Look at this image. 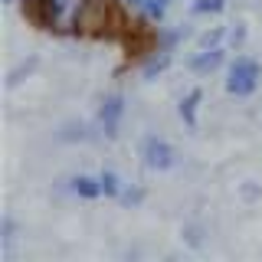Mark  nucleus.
Masks as SVG:
<instances>
[{
    "instance_id": "f257e3e1",
    "label": "nucleus",
    "mask_w": 262,
    "mask_h": 262,
    "mask_svg": "<svg viewBox=\"0 0 262 262\" xmlns=\"http://www.w3.org/2000/svg\"><path fill=\"white\" fill-rule=\"evenodd\" d=\"M23 10L39 30L56 36H102L115 23L108 0H23Z\"/></svg>"
},
{
    "instance_id": "f03ea898",
    "label": "nucleus",
    "mask_w": 262,
    "mask_h": 262,
    "mask_svg": "<svg viewBox=\"0 0 262 262\" xmlns=\"http://www.w3.org/2000/svg\"><path fill=\"white\" fill-rule=\"evenodd\" d=\"M259 79H262L259 62L249 59V56H236L226 69V92L236 95V98H246L259 89Z\"/></svg>"
},
{
    "instance_id": "7ed1b4c3",
    "label": "nucleus",
    "mask_w": 262,
    "mask_h": 262,
    "mask_svg": "<svg viewBox=\"0 0 262 262\" xmlns=\"http://www.w3.org/2000/svg\"><path fill=\"white\" fill-rule=\"evenodd\" d=\"M141 158H144V167L147 170H170L177 164V151L170 141H164V138H144L141 141Z\"/></svg>"
},
{
    "instance_id": "20e7f679",
    "label": "nucleus",
    "mask_w": 262,
    "mask_h": 262,
    "mask_svg": "<svg viewBox=\"0 0 262 262\" xmlns=\"http://www.w3.org/2000/svg\"><path fill=\"white\" fill-rule=\"evenodd\" d=\"M121 118H125V95L121 92H108L102 98V108H98V131L105 138H115L121 128Z\"/></svg>"
},
{
    "instance_id": "39448f33",
    "label": "nucleus",
    "mask_w": 262,
    "mask_h": 262,
    "mask_svg": "<svg viewBox=\"0 0 262 262\" xmlns=\"http://www.w3.org/2000/svg\"><path fill=\"white\" fill-rule=\"evenodd\" d=\"M223 59H226L223 46H213V49H196L190 59H187V66H190V72H196V76H210V72H216L223 66Z\"/></svg>"
},
{
    "instance_id": "423d86ee",
    "label": "nucleus",
    "mask_w": 262,
    "mask_h": 262,
    "mask_svg": "<svg viewBox=\"0 0 262 262\" xmlns=\"http://www.w3.org/2000/svg\"><path fill=\"white\" fill-rule=\"evenodd\" d=\"M174 62V49H164V46H158L151 56L144 59V66H141V72H144V79H158L167 66Z\"/></svg>"
},
{
    "instance_id": "0eeeda50",
    "label": "nucleus",
    "mask_w": 262,
    "mask_h": 262,
    "mask_svg": "<svg viewBox=\"0 0 262 262\" xmlns=\"http://www.w3.org/2000/svg\"><path fill=\"white\" fill-rule=\"evenodd\" d=\"M200 102H203V92H200V89H190V92L180 98L177 115H180V121H184L187 128H196V108H200Z\"/></svg>"
},
{
    "instance_id": "6e6552de",
    "label": "nucleus",
    "mask_w": 262,
    "mask_h": 262,
    "mask_svg": "<svg viewBox=\"0 0 262 262\" xmlns=\"http://www.w3.org/2000/svg\"><path fill=\"white\" fill-rule=\"evenodd\" d=\"M69 187H72V193H76V196H82V200H95V196H102V180H98V177H89V174L72 177Z\"/></svg>"
},
{
    "instance_id": "1a4fd4ad",
    "label": "nucleus",
    "mask_w": 262,
    "mask_h": 262,
    "mask_svg": "<svg viewBox=\"0 0 262 262\" xmlns=\"http://www.w3.org/2000/svg\"><path fill=\"white\" fill-rule=\"evenodd\" d=\"M187 33H190V27H187V23H180V27H174V30H164L161 36H158V46H164V49H177V46L187 39Z\"/></svg>"
},
{
    "instance_id": "9d476101",
    "label": "nucleus",
    "mask_w": 262,
    "mask_h": 262,
    "mask_svg": "<svg viewBox=\"0 0 262 262\" xmlns=\"http://www.w3.org/2000/svg\"><path fill=\"white\" fill-rule=\"evenodd\" d=\"M226 33H229V27H210V30H203L200 39H196V49H213V46H220V43L226 39Z\"/></svg>"
},
{
    "instance_id": "9b49d317",
    "label": "nucleus",
    "mask_w": 262,
    "mask_h": 262,
    "mask_svg": "<svg viewBox=\"0 0 262 262\" xmlns=\"http://www.w3.org/2000/svg\"><path fill=\"white\" fill-rule=\"evenodd\" d=\"M98 180H102V193H105V196H115V200H118L121 190H125V184H121V177L115 174V170H102V174H98Z\"/></svg>"
},
{
    "instance_id": "f8f14e48",
    "label": "nucleus",
    "mask_w": 262,
    "mask_h": 262,
    "mask_svg": "<svg viewBox=\"0 0 262 262\" xmlns=\"http://www.w3.org/2000/svg\"><path fill=\"white\" fill-rule=\"evenodd\" d=\"M223 10H226V0H193V7H190L193 16H216Z\"/></svg>"
},
{
    "instance_id": "ddd939ff",
    "label": "nucleus",
    "mask_w": 262,
    "mask_h": 262,
    "mask_svg": "<svg viewBox=\"0 0 262 262\" xmlns=\"http://www.w3.org/2000/svg\"><path fill=\"white\" fill-rule=\"evenodd\" d=\"M167 7H170V0H147V4L141 7V13H144V20L161 23L164 16H167Z\"/></svg>"
},
{
    "instance_id": "4468645a",
    "label": "nucleus",
    "mask_w": 262,
    "mask_h": 262,
    "mask_svg": "<svg viewBox=\"0 0 262 262\" xmlns=\"http://www.w3.org/2000/svg\"><path fill=\"white\" fill-rule=\"evenodd\" d=\"M59 138H62V141H85V138H89V128L82 125V121H69V125L62 128Z\"/></svg>"
},
{
    "instance_id": "2eb2a0df",
    "label": "nucleus",
    "mask_w": 262,
    "mask_h": 262,
    "mask_svg": "<svg viewBox=\"0 0 262 262\" xmlns=\"http://www.w3.org/2000/svg\"><path fill=\"white\" fill-rule=\"evenodd\" d=\"M141 200H144V190H141V187H125V190H121V196H118L121 207H138Z\"/></svg>"
},
{
    "instance_id": "dca6fc26",
    "label": "nucleus",
    "mask_w": 262,
    "mask_h": 262,
    "mask_svg": "<svg viewBox=\"0 0 262 262\" xmlns=\"http://www.w3.org/2000/svg\"><path fill=\"white\" fill-rule=\"evenodd\" d=\"M226 43L233 49H239L246 43V23H229V33H226Z\"/></svg>"
},
{
    "instance_id": "f3484780",
    "label": "nucleus",
    "mask_w": 262,
    "mask_h": 262,
    "mask_svg": "<svg viewBox=\"0 0 262 262\" xmlns=\"http://www.w3.org/2000/svg\"><path fill=\"white\" fill-rule=\"evenodd\" d=\"M184 239L193 246V249H200L203 246V226H187L184 229Z\"/></svg>"
},
{
    "instance_id": "a211bd4d",
    "label": "nucleus",
    "mask_w": 262,
    "mask_h": 262,
    "mask_svg": "<svg viewBox=\"0 0 262 262\" xmlns=\"http://www.w3.org/2000/svg\"><path fill=\"white\" fill-rule=\"evenodd\" d=\"M36 69V59H30V62H23V66H16V69L10 72V85H16V82H20L23 76H30V72Z\"/></svg>"
},
{
    "instance_id": "6ab92c4d",
    "label": "nucleus",
    "mask_w": 262,
    "mask_h": 262,
    "mask_svg": "<svg viewBox=\"0 0 262 262\" xmlns=\"http://www.w3.org/2000/svg\"><path fill=\"white\" fill-rule=\"evenodd\" d=\"M13 233H16V229H13V220L7 216V220H4V249H10V246H13V239H16Z\"/></svg>"
},
{
    "instance_id": "aec40b11",
    "label": "nucleus",
    "mask_w": 262,
    "mask_h": 262,
    "mask_svg": "<svg viewBox=\"0 0 262 262\" xmlns=\"http://www.w3.org/2000/svg\"><path fill=\"white\" fill-rule=\"evenodd\" d=\"M125 4H128V7H138V10H141V7L147 4V0H125Z\"/></svg>"
},
{
    "instance_id": "412c9836",
    "label": "nucleus",
    "mask_w": 262,
    "mask_h": 262,
    "mask_svg": "<svg viewBox=\"0 0 262 262\" xmlns=\"http://www.w3.org/2000/svg\"><path fill=\"white\" fill-rule=\"evenodd\" d=\"M4 4H13V0H4Z\"/></svg>"
}]
</instances>
